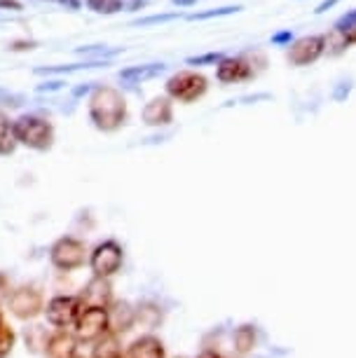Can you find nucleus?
<instances>
[{"label":"nucleus","mask_w":356,"mask_h":358,"mask_svg":"<svg viewBox=\"0 0 356 358\" xmlns=\"http://www.w3.org/2000/svg\"><path fill=\"white\" fill-rule=\"evenodd\" d=\"M90 120L101 131H115L127 120V101L115 87H94L90 96Z\"/></svg>","instance_id":"1"},{"label":"nucleus","mask_w":356,"mask_h":358,"mask_svg":"<svg viewBox=\"0 0 356 358\" xmlns=\"http://www.w3.org/2000/svg\"><path fill=\"white\" fill-rule=\"evenodd\" d=\"M15 134L17 141L31 150H50L52 141H55V129L52 124L43 117H36V115H22V117L15 122Z\"/></svg>","instance_id":"2"},{"label":"nucleus","mask_w":356,"mask_h":358,"mask_svg":"<svg viewBox=\"0 0 356 358\" xmlns=\"http://www.w3.org/2000/svg\"><path fill=\"white\" fill-rule=\"evenodd\" d=\"M164 87L171 99L180 101V103H192V101L204 96L206 90H209V83H206V78L199 76V73L180 71V73H173V76L166 80Z\"/></svg>","instance_id":"3"},{"label":"nucleus","mask_w":356,"mask_h":358,"mask_svg":"<svg viewBox=\"0 0 356 358\" xmlns=\"http://www.w3.org/2000/svg\"><path fill=\"white\" fill-rule=\"evenodd\" d=\"M111 328L108 309L106 307H83V312L76 319V333L78 340L94 342L99 337H104Z\"/></svg>","instance_id":"4"},{"label":"nucleus","mask_w":356,"mask_h":358,"mask_svg":"<svg viewBox=\"0 0 356 358\" xmlns=\"http://www.w3.org/2000/svg\"><path fill=\"white\" fill-rule=\"evenodd\" d=\"M50 260L57 269H64V272H71V269H78L85 265L87 260V248L83 241L73 239V236H64L59 239L50 251Z\"/></svg>","instance_id":"5"},{"label":"nucleus","mask_w":356,"mask_h":358,"mask_svg":"<svg viewBox=\"0 0 356 358\" xmlns=\"http://www.w3.org/2000/svg\"><path fill=\"white\" fill-rule=\"evenodd\" d=\"M326 52V36H302L295 38L288 45V64L291 66H310L314 62H319Z\"/></svg>","instance_id":"6"},{"label":"nucleus","mask_w":356,"mask_h":358,"mask_svg":"<svg viewBox=\"0 0 356 358\" xmlns=\"http://www.w3.org/2000/svg\"><path fill=\"white\" fill-rule=\"evenodd\" d=\"M90 267L94 276H106V279L120 272V267H122V248H120L118 241H104V244L94 248Z\"/></svg>","instance_id":"7"},{"label":"nucleus","mask_w":356,"mask_h":358,"mask_svg":"<svg viewBox=\"0 0 356 358\" xmlns=\"http://www.w3.org/2000/svg\"><path fill=\"white\" fill-rule=\"evenodd\" d=\"M47 321L57 328H66L71 323H76L78 314L83 312V302L80 297H71V295H59L55 300L47 302Z\"/></svg>","instance_id":"8"},{"label":"nucleus","mask_w":356,"mask_h":358,"mask_svg":"<svg viewBox=\"0 0 356 358\" xmlns=\"http://www.w3.org/2000/svg\"><path fill=\"white\" fill-rule=\"evenodd\" d=\"M10 312L22 321H31L43 312V295L38 288H17L10 295Z\"/></svg>","instance_id":"9"},{"label":"nucleus","mask_w":356,"mask_h":358,"mask_svg":"<svg viewBox=\"0 0 356 358\" xmlns=\"http://www.w3.org/2000/svg\"><path fill=\"white\" fill-rule=\"evenodd\" d=\"M253 76H256L253 73V64L246 57H223L216 64V78L223 85L244 83V80H251Z\"/></svg>","instance_id":"10"},{"label":"nucleus","mask_w":356,"mask_h":358,"mask_svg":"<svg viewBox=\"0 0 356 358\" xmlns=\"http://www.w3.org/2000/svg\"><path fill=\"white\" fill-rule=\"evenodd\" d=\"M111 297H113V288L106 281V276H94L87 283L85 293L80 295V302H83V307H108Z\"/></svg>","instance_id":"11"},{"label":"nucleus","mask_w":356,"mask_h":358,"mask_svg":"<svg viewBox=\"0 0 356 358\" xmlns=\"http://www.w3.org/2000/svg\"><path fill=\"white\" fill-rule=\"evenodd\" d=\"M141 117H143V124H148V127H166L173 120L171 101L166 99V96L152 99L150 103H145L143 113H141Z\"/></svg>","instance_id":"12"},{"label":"nucleus","mask_w":356,"mask_h":358,"mask_svg":"<svg viewBox=\"0 0 356 358\" xmlns=\"http://www.w3.org/2000/svg\"><path fill=\"white\" fill-rule=\"evenodd\" d=\"M76 337L69 335V333H57V335H52L50 340H47L45 344V356L47 358H73L76 356Z\"/></svg>","instance_id":"13"},{"label":"nucleus","mask_w":356,"mask_h":358,"mask_svg":"<svg viewBox=\"0 0 356 358\" xmlns=\"http://www.w3.org/2000/svg\"><path fill=\"white\" fill-rule=\"evenodd\" d=\"M166 71V64H141V66H129V69L120 71V80L127 85H141L145 80L157 78L159 73Z\"/></svg>","instance_id":"14"},{"label":"nucleus","mask_w":356,"mask_h":358,"mask_svg":"<svg viewBox=\"0 0 356 358\" xmlns=\"http://www.w3.org/2000/svg\"><path fill=\"white\" fill-rule=\"evenodd\" d=\"M108 319H111L113 333H127V330H131L134 323H136V309H131L129 302H118L108 312Z\"/></svg>","instance_id":"15"},{"label":"nucleus","mask_w":356,"mask_h":358,"mask_svg":"<svg viewBox=\"0 0 356 358\" xmlns=\"http://www.w3.org/2000/svg\"><path fill=\"white\" fill-rule=\"evenodd\" d=\"M127 358H164V347L157 337L145 335L131 344L129 351H127Z\"/></svg>","instance_id":"16"},{"label":"nucleus","mask_w":356,"mask_h":358,"mask_svg":"<svg viewBox=\"0 0 356 358\" xmlns=\"http://www.w3.org/2000/svg\"><path fill=\"white\" fill-rule=\"evenodd\" d=\"M17 134H15V122H10L8 115L0 113V155H12L17 148Z\"/></svg>","instance_id":"17"},{"label":"nucleus","mask_w":356,"mask_h":358,"mask_svg":"<svg viewBox=\"0 0 356 358\" xmlns=\"http://www.w3.org/2000/svg\"><path fill=\"white\" fill-rule=\"evenodd\" d=\"M256 347V330L251 326H241L234 330V349L239 351V354H246V351H251Z\"/></svg>","instance_id":"18"},{"label":"nucleus","mask_w":356,"mask_h":358,"mask_svg":"<svg viewBox=\"0 0 356 358\" xmlns=\"http://www.w3.org/2000/svg\"><path fill=\"white\" fill-rule=\"evenodd\" d=\"M92 358H122L120 356V347H118L115 335H104V340H101L97 344V349H94Z\"/></svg>","instance_id":"19"},{"label":"nucleus","mask_w":356,"mask_h":358,"mask_svg":"<svg viewBox=\"0 0 356 358\" xmlns=\"http://www.w3.org/2000/svg\"><path fill=\"white\" fill-rule=\"evenodd\" d=\"M87 8L99 15H118L124 10V0H87Z\"/></svg>","instance_id":"20"},{"label":"nucleus","mask_w":356,"mask_h":358,"mask_svg":"<svg viewBox=\"0 0 356 358\" xmlns=\"http://www.w3.org/2000/svg\"><path fill=\"white\" fill-rule=\"evenodd\" d=\"M80 54H85V57H94L97 62H104L106 57H118V54H122L124 50L122 47H101V45H92V47H83V50H78Z\"/></svg>","instance_id":"21"},{"label":"nucleus","mask_w":356,"mask_h":358,"mask_svg":"<svg viewBox=\"0 0 356 358\" xmlns=\"http://www.w3.org/2000/svg\"><path fill=\"white\" fill-rule=\"evenodd\" d=\"M234 12H241L239 5H227V8L209 10V12H197V15H190L187 19H190V22H204V19H213V17H227V15H234Z\"/></svg>","instance_id":"22"},{"label":"nucleus","mask_w":356,"mask_h":358,"mask_svg":"<svg viewBox=\"0 0 356 358\" xmlns=\"http://www.w3.org/2000/svg\"><path fill=\"white\" fill-rule=\"evenodd\" d=\"M15 347V330L10 326H0V358H5Z\"/></svg>","instance_id":"23"},{"label":"nucleus","mask_w":356,"mask_h":358,"mask_svg":"<svg viewBox=\"0 0 356 358\" xmlns=\"http://www.w3.org/2000/svg\"><path fill=\"white\" fill-rule=\"evenodd\" d=\"M356 29V10H349V12H345L338 22H335V26H333V31L335 33H349V31H354Z\"/></svg>","instance_id":"24"},{"label":"nucleus","mask_w":356,"mask_h":358,"mask_svg":"<svg viewBox=\"0 0 356 358\" xmlns=\"http://www.w3.org/2000/svg\"><path fill=\"white\" fill-rule=\"evenodd\" d=\"M136 319L138 321H145V319H150L148 321V326H155V323H159V319H162V314H159V309L155 305H141L138 307V312H136Z\"/></svg>","instance_id":"25"},{"label":"nucleus","mask_w":356,"mask_h":358,"mask_svg":"<svg viewBox=\"0 0 356 358\" xmlns=\"http://www.w3.org/2000/svg\"><path fill=\"white\" fill-rule=\"evenodd\" d=\"M225 54L223 52H209V54H199V57H190L187 64L190 66H216Z\"/></svg>","instance_id":"26"},{"label":"nucleus","mask_w":356,"mask_h":358,"mask_svg":"<svg viewBox=\"0 0 356 358\" xmlns=\"http://www.w3.org/2000/svg\"><path fill=\"white\" fill-rule=\"evenodd\" d=\"M295 40L293 36V31H279V33H274L272 36V45H277V47H288Z\"/></svg>","instance_id":"27"},{"label":"nucleus","mask_w":356,"mask_h":358,"mask_svg":"<svg viewBox=\"0 0 356 358\" xmlns=\"http://www.w3.org/2000/svg\"><path fill=\"white\" fill-rule=\"evenodd\" d=\"M0 103H3V106H22L24 99L19 96V94H10V92L0 90Z\"/></svg>","instance_id":"28"},{"label":"nucleus","mask_w":356,"mask_h":358,"mask_svg":"<svg viewBox=\"0 0 356 358\" xmlns=\"http://www.w3.org/2000/svg\"><path fill=\"white\" fill-rule=\"evenodd\" d=\"M178 15H159V17H148V19H138L136 26H150V24H164V22H171L176 19Z\"/></svg>","instance_id":"29"},{"label":"nucleus","mask_w":356,"mask_h":358,"mask_svg":"<svg viewBox=\"0 0 356 358\" xmlns=\"http://www.w3.org/2000/svg\"><path fill=\"white\" fill-rule=\"evenodd\" d=\"M52 3H59V5H62V8L71 10V12L80 10V0H52Z\"/></svg>","instance_id":"30"},{"label":"nucleus","mask_w":356,"mask_h":358,"mask_svg":"<svg viewBox=\"0 0 356 358\" xmlns=\"http://www.w3.org/2000/svg\"><path fill=\"white\" fill-rule=\"evenodd\" d=\"M333 5H338V0H324V3H321L319 8L314 10V12H317V15H324V12H328V10H331Z\"/></svg>","instance_id":"31"},{"label":"nucleus","mask_w":356,"mask_h":358,"mask_svg":"<svg viewBox=\"0 0 356 358\" xmlns=\"http://www.w3.org/2000/svg\"><path fill=\"white\" fill-rule=\"evenodd\" d=\"M0 8H10V10H22V3H17V0H0Z\"/></svg>","instance_id":"32"},{"label":"nucleus","mask_w":356,"mask_h":358,"mask_svg":"<svg viewBox=\"0 0 356 358\" xmlns=\"http://www.w3.org/2000/svg\"><path fill=\"white\" fill-rule=\"evenodd\" d=\"M145 3H148V0H124V8H129V10H138V8H143Z\"/></svg>","instance_id":"33"},{"label":"nucleus","mask_w":356,"mask_h":358,"mask_svg":"<svg viewBox=\"0 0 356 358\" xmlns=\"http://www.w3.org/2000/svg\"><path fill=\"white\" fill-rule=\"evenodd\" d=\"M173 5H178V8H190V5H194L197 0H171Z\"/></svg>","instance_id":"34"},{"label":"nucleus","mask_w":356,"mask_h":358,"mask_svg":"<svg viewBox=\"0 0 356 358\" xmlns=\"http://www.w3.org/2000/svg\"><path fill=\"white\" fill-rule=\"evenodd\" d=\"M345 40H347V45H356V29L345 33Z\"/></svg>","instance_id":"35"},{"label":"nucleus","mask_w":356,"mask_h":358,"mask_svg":"<svg viewBox=\"0 0 356 358\" xmlns=\"http://www.w3.org/2000/svg\"><path fill=\"white\" fill-rule=\"evenodd\" d=\"M197 358H220L216 351H204V354H199Z\"/></svg>","instance_id":"36"},{"label":"nucleus","mask_w":356,"mask_h":358,"mask_svg":"<svg viewBox=\"0 0 356 358\" xmlns=\"http://www.w3.org/2000/svg\"><path fill=\"white\" fill-rule=\"evenodd\" d=\"M0 326H3V316H0Z\"/></svg>","instance_id":"37"},{"label":"nucleus","mask_w":356,"mask_h":358,"mask_svg":"<svg viewBox=\"0 0 356 358\" xmlns=\"http://www.w3.org/2000/svg\"><path fill=\"white\" fill-rule=\"evenodd\" d=\"M73 358H76V356H73Z\"/></svg>","instance_id":"38"}]
</instances>
